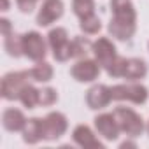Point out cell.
I'll return each mask as SVG.
<instances>
[{
    "instance_id": "cell-1",
    "label": "cell",
    "mask_w": 149,
    "mask_h": 149,
    "mask_svg": "<svg viewBox=\"0 0 149 149\" xmlns=\"http://www.w3.org/2000/svg\"><path fill=\"white\" fill-rule=\"evenodd\" d=\"M32 76L30 70H21V72H9L2 77V86L0 93L6 100H19L21 91L30 84Z\"/></svg>"
},
{
    "instance_id": "cell-2",
    "label": "cell",
    "mask_w": 149,
    "mask_h": 149,
    "mask_svg": "<svg viewBox=\"0 0 149 149\" xmlns=\"http://www.w3.org/2000/svg\"><path fill=\"white\" fill-rule=\"evenodd\" d=\"M112 114L118 121L119 130L123 133H126L128 137H139L146 128L142 118L130 107H116Z\"/></svg>"
},
{
    "instance_id": "cell-3",
    "label": "cell",
    "mask_w": 149,
    "mask_h": 149,
    "mask_svg": "<svg viewBox=\"0 0 149 149\" xmlns=\"http://www.w3.org/2000/svg\"><path fill=\"white\" fill-rule=\"evenodd\" d=\"M47 42L49 47L53 49V56L58 61H67L74 58V49H72V40H68V33L65 28L56 26L47 33Z\"/></svg>"
},
{
    "instance_id": "cell-4",
    "label": "cell",
    "mask_w": 149,
    "mask_h": 149,
    "mask_svg": "<svg viewBox=\"0 0 149 149\" xmlns=\"http://www.w3.org/2000/svg\"><path fill=\"white\" fill-rule=\"evenodd\" d=\"M100 70H102V67L97 60L81 58L76 65H72L70 74H72V77L79 83H91V81L98 79Z\"/></svg>"
},
{
    "instance_id": "cell-5",
    "label": "cell",
    "mask_w": 149,
    "mask_h": 149,
    "mask_svg": "<svg viewBox=\"0 0 149 149\" xmlns=\"http://www.w3.org/2000/svg\"><path fill=\"white\" fill-rule=\"evenodd\" d=\"M23 54L33 61H42L47 54L46 42L39 32H26L23 33Z\"/></svg>"
},
{
    "instance_id": "cell-6",
    "label": "cell",
    "mask_w": 149,
    "mask_h": 149,
    "mask_svg": "<svg viewBox=\"0 0 149 149\" xmlns=\"http://www.w3.org/2000/svg\"><path fill=\"white\" fill-rule=\"evenodd\" d=\"M112 100H128L133 104H144L147 100V88L142 84H116L111 88Z\"/></svg>"
},
{
    "instance_id": "cell-7",
    "label": "cell",
    "mask_w": 149,
    "mask_h": 149,
    "mask_svg": "<svg viewBox=\"0 0 149 149\" xmlns=\"http://www.w3.org/2000/svg\"><path fill=\"white\" fill-rule=\"evenodd\" d=\"M68 128V121L61 112H49L44 118V140L60 139Z\"/></svg>"
},
{
    "instance_id": "cell-8",
    "label": "cell",
    "mask_w": 149,
    "mask_h": 149,
    "mask_svg": "<svg viewBox=\"0 0 149 149\" xmlns=\"http://www.w3.org/2000/svg\"><path fill=\"white\" fill-rule=\"evenodd\" d=\"M91 51L95 54V60L100 63V67L107 68L116 58H118V53H116V46L112 44L111 39L107 37H98V40L93 42L91 46Z\"/></svg>"
},
{
    "instance_id": "cell-9",
    "label": "cell",
    "mask_w": 149,
    "mask_h": 149,
    "mask_svg": "<svg viewBox=\"0 0 149 149\" xmlns=\"http://www.w3.org/2000/svg\"><path fill=\"white\" fill-rule=\"evenodd\" d=\"M63 2L61 0H44V4L39 9L37 14V25L39 26H49L51 23L58 21L63 16Z\"/></svg>"
},
{
    "instance_id": "cell-10",
    "label": "cell",
    "mask_w": 149,
    "mask_h": 149,
    "mask_svg": "<svg viewBox=\"0 0 149 149\" xmlns=\"http://www.w3.org/2000/svg\"><path fill=\"white\" fill-rule=\"evenodd\" d=\"M111 11H112V21L137 25V13L132 0H111Z\"/></svg>"
},
{
    "instance_id": "cell-11",
    "label": "cell",
    "mask_w": 149,
    "mask_h": 149,
    "mask_svg": "<svg viewBox=\"0 0 149 149\" xmlns=\"http://www.w3.org/2000/svg\"><path fill=\"white\" fill-rule=\"evenodd\" d=\"M111 100H112V93H111V88L105 84H95L86 93V104L93 111L105 109L111 104Z\"/></svg>"
},
{
    "instance_id": "cell-12",
    "label": "cell",
    "mask_w": 149,
    "mask_h": 149,
    "mask_svg": "<svg viewBox=\"0 0 149 149\" xmlns=\"http://www.w3.org/2000/svg\"><path fill=\"white\" fill-rule=\"evenodd\" d=\"M95 128L98 135H102L105 140H116L119 137V126L114 118V114H100L95 118Z\"/></svg>"
},
{
    "instance_id": "cell-13",
    "label": "cell",
    "mask_w": 149,
    "mask_h": 149,
    "mask_svg": "<svg viewBox=\"0 0 149 149\" xmlns=\"http://www.w3.org/2000/svg\"><path fill=\"white\" fill-rule=\"evenodd\" d=\"M72 139L77 146L81 147H98V149H104V144L95 137V133L91 132L90 126L86 125H77L72 132Z\"/></svg>"
},
{
    "instance_id": "cell-14",
    "label": "cell",
    "mask_w": 149,
    "mask_h": 149,
    "mask_svg": "<svg viewBox=\"0 0 149 149\" xmlns=\"http://www.w3.org/2000/svg\"><path fill=\"white\" fill-rule=\"evenodd\" d=\"M26 121L28 119L25 118V114L19 109H16V107H9L2 114V125L9 132H23Z\"/></svg>"
},
{
    "instance_id": "cell-15",
    "label": "cell",
    "mask_w": 149,
    "mask_h": 149,
    "mask_svg": "<svg viewBox=\"0 0 149 149\" xmlns=\"http://www.w3.org/2000/svg\"><path fill=\"white\" fill-rule=\"evenodd\" d=\"M44 139V119L30 118L23 128V140L26 144H37Z\"/></svg>"
},
{
    "instance_id": "cell-16",
    "label": "cell",
    "mask_w": 149,
    "mask_h": 149,
    "mask_svg": "<svg viewBox=\"0 0 149 149\" xmlns=\"http://www.w3.org/2000/svg\"><path fill=\"white\" fill-rule=\"evenodd\" d=\"M146 74H147V65L144 60H140V58H128L126 60V67H125V74H123L125 79L137 81V79H142Z\"/></svg>"
},
{
    "instance_id": "cell-17",
    "label": "cell",
    "mask_w": 149,
    "mask_h": 149,
    "mask_svg": "<svg viewBox=\"0 0 149 149\" xmlns=\"http://www.w3.org/2000/svg\"><path fill=\"white\" fill-rule=\"evenodd\" d=\"M30 76H32V81L35 83H47L53 79V67L44 60L37 61V65L30 68Z\"/></svg>"
},
{
    "instance_id": "cell-18",
    "label": "cell",
    "mask_w": 149,
    "mask_h": 149,
    "mask_svg": "<svg viewBox=\"0 0 149 149\" xmlns=\"http://www.w3.org/2000/svg\"><path fill=\"white\" fill-rule=\"evenodd\" d=\"M4 47L7 51L9 56H14V58H19L23 54V35H18V33H9L4 40Z\"/></svg>"
},
{
    "instance_id": "cell-19",
    "label": "cell",
    "mask_w": 149,
    "mask_h": 149,
    "mask_svg": "<svg viewBox=\"0 0 149 149\" xmlns=\"http://www.w3.org/2000/svg\"><path fill=\"white\" fill-rule=\"evenodd\" d=\"M19 102H21L26 109H35L37 105H40V90H37L35 86L28 84V86L21 91Z\"/></svg>"
},
{
    "instance_id": "cell-20",
    "label": "cell",
    "mask_w": 149,
    "mask_h": 149,
    "mask_svg": "<svg viewBox=\"0 0 149 149\" xmlns=\"http://www.w3.org/2000/svg\"><path fill=\"white\" fill-rule=\"evenodd\" d=\"M72 9H74V14L83 19L86 16L95 14V2L93 0H74Z\"/></svg>"
},
{
    "instance_id": "cell-21",
    "label": "cell",
    "mask_w": 149,
    "mask_h": 149,
    "mask_svg": "<svg viewBox=\"0 0 149 149\" xmlns=\"http://www.w3.org/2000/svg\"><path fill=\"white\" fill-rule=\"evenodd\" d=\"M79 28H81L84 33H88V35H95V33H98V32L102 30V21H100L98 16L91 14V16H86V18L81 19Z\"/></svg>"
},
{
    "instance_id": "cell-22",
    "label": "cell",
    "mask_w": 149,
    "mask_h": 149,
    "mask_svg": "<svg viewBox=\"0 0 149 149\" xmlns=\"http://www.w3.org/2000/svg\"><path fill=\"white\" fill-rule=\"evenodd\" d=\"M91 46H93V44H91L88 39H84V37H76V39L72 40L74 58H86V54H88V51H90Z\"/></svg>"
},
{
    "instance_id": "cell-23",
    "label": "cell",
    "mask_w": 149,
    "mask_h": 149,
    "mask_svg": "<svg viewBox=\"0 0 149 149\" xmlns=\"http://www.w3.org/2000/svg\"><path fill=\"white\" fill-rule=\"evenodd\" d=\"M125 67H126V58L123 56H118L105 70L111 77H123V74H125Z\"/></svg>"
},
{
    "instance_id": "cell-24",
    "label": "cell",
    "mask_w": 149,
    "mask_h": 149,
    "mask_svg": "<svg viewBox=\"0 0 149 149\" xmlns=\"http://www.w3.org/2000/svg\"><path fill=\"white\" fill-rule=\"evenodd\" d=\"M56 102H58V93H56V90H53V88H44V90H40V105L49 107V105H53V104H56Z\"/></svg>"
},
{
    "instance_id": "cell-25",
    "label": "cell",
    "mask_w": 149,
    "mask_h": 149,
    "mask_svg": "<svg viewBox=\"0 0 149 149\" xmlns=\"http://www.w3.org/2000/svg\"><path fill=\"white\" fill-rule=\"evenodd\" d=\"M37 2H39V0H16V4L21 9V13H32L35 9Z\"/></svg>"
},
{
    "instance_id": "cell-26",
    "label": "cell",
    "mask_w": 149,
    "mask_h": 149,
    "mask_svg": "<svg viewBox=\"0 0 149 149\" xmlns=\"http://www.w3.org/2000/svg\"><path fill=\"white\" fill-rule=\"evenodd\" d=\"M0 25H2V35H4V37H7L9 33H13V32H11V21H9L7 18H2V19H0Z\"/></svg>"
},
{
    "instance_id": "cell-27",
    "label": "cell",
    "mask_w": 149,
    "mask_h": 149,
    "mask_svg": "<svg viewBox=\"0 0 149 149\" xmlns=\"http://www.w3.org/2000/svg\"><path fill=\"white\" fill-rule=\"evenodd\" d=\"M2 11H9V0H2Z\"/></svg>"
},
{
    "instance_id": "cell-28",
    "label": "cell",
    "mask_w": 149,
    "mask_h": 149,
    "mask_svg": "<svg viewBox=\"0 0 149 149\" xmlns=\"http://www.w3.org/2000/svg\"><path fill=\"white\" fill-rule=\"evenodd\" d=\"M125 147H135V142H123L121 149H125Z\"/></svg>"
},
{
    "instance_id": "cell-29",
    "label": "cell",
    "mask_w": 149,
    "mask_h": 149,
    "mask_svg": "<svg viewBox=\"0 0 149 149\" xmlns=\"http://www.w3.org/2000/svg\"><path fill=\"white\" fill-rule=\"evenodd\" d=\"M146 130H147V133H149V121H147V125H146Z\"/></svg>"
}]
</instances>
